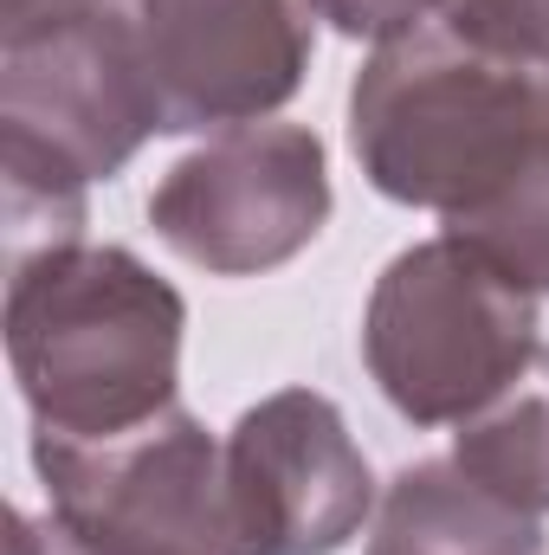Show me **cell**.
Instances as JSON below:
<instances>
[{
    "label": "cell",
    "mask_w": 549,
    "mask_h": 555,
    "mask_svg": "<svg viewBox=\"0 0 549 555\" xmlns=\"http://www.w3.org/2000/svg\"><path fill=\"white\" fill-rule=\"evenodd\" d=\"M349 149L375 194L549 297V65L433 20L356 72Z\"/></svg>",
    "instance_id": "obj_1"
},
{
    "label": "cell",
    "mask_w": 549,
    "mask_h": 555,
    "mask_svg": "<svg viewBox=\"0 0 549 555\" xmlns=\"http://www.w3.org/2000/svg\"><path fill=\"white\" fill-rule=\"evenodd\" d=\"M0 20L7 266H26L85 240V188L162 137V111L124 0H52Z\"/></svg>",
    "instance_id": "obj_2"
},
{
    "label": "cell",
    "mask_w": 549,
    "mask_h": 555,
    "mask_svg": "<svg viewBox=\"0 0 549 555\" xmlns=\"http://www.w3.org/2000/svg\"><path fill=\"white\" fill-rule=\"evenodd\" d=\"M7 272V362L33 433L111 439L175 408L188 304L168 278L91 240Z\"/></svg>",
    "instance_id": "obj_3"
},
{
    "label": "cell",
    "mask_w": 549,
    "mask_h": 555,
    "mask_svg": "<svg viewBox=\"0 0 549 555\" xmlns=\"http://www.w3.org/2000/svg\"><path fill=\"white\" fill-rule=\"evenodd\" d=\"M537 356V291L459 240H420L375 278L362 362L413 426H459Z\"/></svg>",
    "instance_id": "obj_4"
},
{
    "label": "cell",
    "mask_w": 549,
    "mask_h": 555,
    "mask_svg": "<svg viewBox=\"0 0 549 555\" xmlns=\"http://www.w3.org/2000/svg\"><path fill=\"white\" fill-rule=\"evenodd\" d=\"M52 517L98 555H253L233 517L227 439L181 408L111 439L33 433Z\"/></svg>",
    "instance_id": "obj_5"
},
{
    "label": "cell",
    "mask_w": 549,
    "mask_h": 555,
    "mask_svg": "<svg viewBox=\"0 0 549 555\" xmlns=\"http://www.w3.org/2000/svg\"><path fill=\"white\" fill-rule=\"evenodd\" d=\"M330 220V162L304 124H233L181 155L149 194L155 240L214 278L297 259Z\"/></svg>",
    "instance_id": "obj_6"
},
{
    "label": "cell",
    "mask_w": 549,
    "mask_h": 555,
    "mask_svg": "<svg viewBox=\"0 0 549 555\" xmlns=\"http://www.w3.org/2000/svg\"><path fill=\"white\" fill-rule=\"evenodd\" d=\"M162 137L266 124L317 52V0H124Z\"/></svg>",
    "instance_id": "obj_7"
},
{
    "label": "cell",
    "mask_w": 549,
    "mask_h": 555,
    "mask_svg": "<svg viewBox=\"0 0 549 555\" xmlns=\"http://www.w3.org/2000/svg\"><path fill=\"white\" fill-rule=\"evenodd\" d=\"M227 485L253 555H336L375 517L369 459L317 388H278L233 420Z\"/></svg>",
    "instance_id": "obj_8"
},
{
    "label": "cell",
    "mask_w": 549,
    "mask_h": 555,
    "mask_svg": "<svg viewBox=\"0 0 549 555\" xmlns=\"http://www.w3.org/2000/svg\"><path fill=\"white\" fill-rule=\"evenodd\" d=\"M369 555H544V517L485 491L452 459H420L382 491Z\"/></svg>",
    "instance_id": "obj_9"
},
{
    "label": "cell",
    "mask_w": 549,
    "mask_h": 555,
    "mask_svg": "<svg viewBox=\"0 0 549 555\" xmlns=\"http://www.w3.org/2000/svg\"><path fill=\"white\" fill-rule=\"evenodd\" d=\"M452 465L518 511L549 517V343L452 433Z\"/></svg>",
    "instance_id": "obj_10"
},
{
    "label": "cell",
    "mask_w": 549,
    "mask_h": 555,
    "mask_svg": "<svg viewBox=\"0 0 549 555\" xmlns=\"http://www.w3.org/2000/svg\"><path fill=\"white\" fill-rule=\"evenodd\" d=\"M439 26H452L459 39H478L491 52L549 65V0H446Z\"/></svg>",
    "instance_id": "obj_11"
},
{
    "label": "cell",
    "mask_w": 549,
    "mask_h": 555,
    "mask_svg": "<svg viewBox=\"0 0 549 555\" xmlns=\"http://www.w3.org/2000/svg\"><path fill=\"white\" fill-rule=\"evenodd\" d=\"M317 13L349 39L388 46V39H408L420 26H433L446 13V0H317Z\"/></svg>",
    "instance_id": "obj_12"
},
{
    "label": "cell",
    "mask_w": 549,
    "mask_h": 555,
    "mask_svg": "<svg viewBox=\"0 0 549 555\" xmlns=\"http://www.w3.org/2000/svg\"><path fill=\"white\" fill-rule=\"evenodd\" d=\"M7 555H98L85 537H72L59 517H26V511H13V543H7Z\"/></svg>",
    "instance_id": "obj_13"
},
{
    "label": "cell",
    "mask_w": 549,
    "mask_h": 555,
    "mask_svg": "<svg viewBox=\"0 0 549 555\" xmlns=\"http://www.w3.org/2000/svg\"><path fill=\"white\" fill-rule=\"evenodd\" d=\"M26 7H52V0H0V13H26Z\"/></svg>",
    "instance_id": "obj_14"
}]
</instances>
